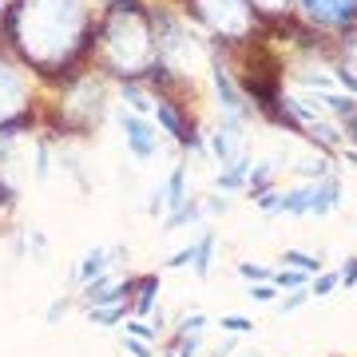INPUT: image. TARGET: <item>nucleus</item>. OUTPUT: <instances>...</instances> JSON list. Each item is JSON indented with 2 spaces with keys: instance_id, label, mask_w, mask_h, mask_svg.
Wrapping results in <instances>:
<instances>
[{
  "instance_id": "5",
  "label": "nucleus",
  "mask_w": 357,
  "mask_h": 357,
  "mask_svg": "<svg viewBox=\"0 0 357 357\" xmlns=\"http://www.w3.org/2000/svg\"><path fill=\"white\" fill-rule=\"evenodd\" d=\"M211 143H215L218 159H222V163H230V159L238 155V123H234V119H227V123L211 135Z\"/></svg>"
},
{
  "instance_id": "21",
  "label": "nucleus",
  "mask_w": 357,
  "mask_h": 357,
  "mask_svg": "<svg viewBox=\"0 0 357 357\" xmlns=\"http://www.w3.org/2000/svg\"><path fill=\"white\" fill-rule=\"evenodd\" d=\"M128 333H131V337H139V342H143V337H151V326H147V321H143V318H135V321H128Z\"/></svg>"
},
{
  "instance_id": "29",
  "label": "nucleus",
  "mask_w": 357,
  "mask_h": 357,
  "mask_svg": "<svg viewBox=\"0 0 357 357\" xmlns=\"http://www.w3.org/2000/svg\"><path fill=\"white\" fill-rule=\"evenodd\" d=\"M167 357H175V354H167Z\"/></svg>"
},
{
  "instance_id": "4",
  "label": "nucleus",
  "mask_w": 357,
  "mask_h": 357,
  "mask_svg": "<svg viewBox=\"0 0 357 357\" xmlns=\"http://www.w3.org/2000/svg\"><path fill=\"white\" fill-rule=\"evenodd\" d=\"M215 91H218V100H222V112H227V119H246L250 115V107H246V100H243V91L234 88V79L222 72V68H215Z\"/></svg>"
},
{
  "instance_id": "24",
  "label": "nucleus",
  "mask_w": 357,
  "mask_h": 357,
  "mask_svg": "<svg viewBox=\"0 0 357 357\" xmlns=\"http://www.w3.org/2000/svg\"><path fill=\"white\" fill-rule=\"evenodd\" d=\"M250 298H255V302H274V286H266V282H262V286H255V290H250Z\"/></svg>"
},
{
  "instance_id": "23",
  "label": "nucleus",
  "mask_w": 357,
  "mask_h": 357,
  "mask_svg": "<svg viewBox=\"0 0 357 357\" xmlns=\"http://www.w3.org/2000/svg\"><path fill=\"white\" fill-rule=\"evenodd\" d=\"M306 298H310V290H298L294 298H286V302H282V314H290V310H298L302 302H306Z\"/></svg>"
},
{
  "instance_id": "19",
  "label": "nucleus",
  "mask_w": 357,
  "mask_h": 357,
  "mask_svg": "<svg viewBox=\"0 0 357 357\" xmlns=\"http://www.w3.org/2000/svg\"><path fill=\"white\" fill-rule=\"evenodd\" d=\"M203 326H206L203 314H191V318H183V333H187V337H199V330H203Z\"/></svg>"
},
{
  "instance_id": "15",
  "label": "nucleus",
  "mask_w": 357,
  "mask_h": 357,
  "mask_svg": "<svg viewBox=\"0 0 357 357\" xmlns=\"http://www.w3.org/2000/svg\"><path fill=\"white\" fill-rule=\"evenodd\" d=\"M294 171L298 175H310V178H326V159H302Z\"/></svg>"
},
{
  "instance_id": "7",
  "label": "nucleus",
  "mask_w": 357,
  "mask_h": 357,
  "mask_svg": "<svg viewBox=\"0 0 357 357\" xmlns=\"http://www.w3.org/2000/svg\"><path fill=\"white\" fill-rule=\"evenodd\" d=\"M155 112H159V123H163V128L171 131V135H175L178 143H191V147H199V139H195L191 131L183 128V119H178V115H175V107H171V103H159Z\"/></svg>"
},
{
  "instance_id": "26",
  "label": "nucleus",
  "mask_w": 357,
  "mask_h": 357,
  "mask_svg": "<svg viewBox=\"0 0 357 357\" xmlns=\"http://www.w3.org/2000/svg\"><path fill=\"white\" fill-rule=\"evenodd\" d=\"M64 310H68V302H56V306L48 310V321H56V318H60V314H64Z\"/></svg>"
},
{
  "instance_id": "3",
  "label": "nucleus",
  "mask_w": 357,
  "mask_h": 357,
  "mask_svg": "<svg viewBox=\"0 0 357 357\" xmlns=\"http://www.w3.org/2000/svg\"><path fill=\"white\" fill-rule=\"evenodd\" d=\"M119 128H123V135H128V147L135 151V159H151L155 147H159V139H155V131L147 119H139L135 112H123L119 115Z\"/></svg>"
},
{
  "instance_id": "11",
  "label": "nucleus",
  "mask_w": 357,
  "mask_h": 357,
  "mask_svg": "<svg viewBox=\"0 0 357 357\" xmlns=\"http://www.w3.org/2000/svg\"><path fill=\"white\" fill-rule=\"evenodd\" d=\"M103 270H107V250H88V255H84V266H79V278L91 282L96 274H103Z\"/></svg>"
},
{
  "instance_id": "27",
  "label": "nucleus",
  "mask_w": 357,
  "mask_h": 357,
  "mask_svg": "<svg viewBox=\"0 0 357 357\" xmlns=\"http://www.w3.org/2000/svg\"><path fill=\"white\" fill-rule=\"evenodd\" d=\"M0 206H13V191H8L4 183H0Z\"/></svg>"
},
{
  "instance_id": "16",
  "label": "nucleus",
  "mask_w": 357,
  "mask_h": 357,
  "mask_svg": "<svg viewBox=\"0 0 357 357\" xmlns=\"http://www.w3.org/2000/svg\"><path fill=\"white\" fill-rule=\"evenodd\" d=\"M274 282H278V286H286V290H302L306 274H302V270H282V274H274Z\"/></svg>"
},
{
  "instance_id": "14",
  "label": "nucleus",
  "mask_w": 357,
  "mask_h": 357,
  "mask_svg": "<svg viewBox=\"0 0 357 357\" xmlns=\"http://www.w3.org/2000/svg\"><path fill=\"white\" fill-rule=\"evenodd\" d=\"M218 326H222L227 333H250V330H255V321H250V318H238V314H227Z\"/></svg>"
},
{
  "instance_id": "8",
  "label": "nucleus",
  "mask_w": 357,
  "mask_h": 357,
  "mask_svg": "<svg viewBox=\"0 0 357 357\" xmlns=\"http://www.w3.org/2000/svg\"><path fill=\"white\" fill-rule=\"evenodd\" d=\"M183 178H187V171H183V167H175V171H171V178H167V187L159 191V195H163V206H183L187 199H191V195L183 191Z\"/></svg>"
},
{
  "instance_id": "6",
  "label": "nucleus",
  "mask_w": 357,
  "mask_h": 357,
  "mask_svg": "<svg viewBox=\"0 0 357 357\" xmlns=\"http://www.w3.org/2000/svg\"><path fill=\"white\" fill-rule=\"evenodd\" d=\"M123 294H128V286H112L107 278L88 282V302H91L96 310H100V306H112V302H119Z\"/></svg>"
},
{
  "instance_id": "2",
  "label": "nucleus",
  "mask_w": 357,
  "mask_h": 357,
  "mask_svg": "<svg viewBox=\"0 0 357 357\" xmlns=\"http://www.w3.org/2000/svg\"><path fill=\"white\" fill-rule=\"evenodd\" d=\"M302 8L314 24L326 28H345L349 20H357V0H302Z\"/></svg>"
},
{
  "instance_id": "12",
  "label": "nucleus",
  "mask_w": 357,
  "mask_h": 357,
  "mask_svg": "<svg viewBox=\"0 0 357 357\" xmlns=\"http://www.w3.org/2000/svg\"><path fill=\"white\" fill-rule=\"evenodd\" d=\"M286 262L294 270H302V274H321V262L314 255H302V250H286Z\"/></svg>"
},
{
  "instance_id": "17",
  "label": "nucleus",
  "mask_w": 357,
  "mask_h": 357,
  "mask_svg": "<svg viewBox=\"0 0 357 357\" xmlns=\"http://www.w3.org/2000/svg\"><path fill=\"white\" fill-rule=\"evenodd\" d=\"M139 314H151V306H155V278H143V286H139Z\"/></svg>"
},
{
  "instance_id": "22",
  "label": "nucleus",
  "mask_w": 357,
  "mask_h": 357,
  "mask_svg": "<svg viewBox=\"0 0 357 357\" xmlns=\"http://www.w3.org/2000/svg\"><path fill=\"white\" fill-rule=\"evenodd\" d=\"M191 262H195V246H183L178 255H171V262H167V266H191Z\"/></svg>"
},
{
  "instance_id": "13",
  "label": "nucleus",
  "mask_w": 357,
  "mask_h": 357,
  "mask_svg": "<svg viewBox=\"0 0 357 357\" xmlns=\"http://www.w3.org/2000/svg\"><path fill=\"white\" fill-rule=\"evenodd\" d=\"M337 286H342V282H337V274H318V278H314V286H310V294H314V298H330Z\"/></svg>"
},
{
  "instance_id": "9",
  "label": "nucleus",
  "mask_w": 357,
  "mask_h": 357,
  "mask_svg": "<svg viewBox=\"0 0 357 357\" xmlns=\"http://www.w3.org/2000/svg\"><path fill=\"white\" fill-rule=\"evenodd\" d=\"M246 171H250V159H246V155H238V159L230 163V171H222V175H218V187H222V191L243 187V183H246Z\"/></svg>"
},
{
  "instance_id": "1",
  "label": "nucleus",
  "mask_w": 357,
  "mask_h": 357,
  "mask_svg": "<svg viewBox=\"0 0 357 357\" xmlns=\"http://www.w3.org/2000/svg\"><path fill=\"white\" fill-rule=\"evenodd\" d=\"M199 13H203L206 24H215L218 32H227V36H238L250 28V8H246V0H199Z\"/></svg>"
},
{
  "instance_id": "18",
  "label": "nucleus",
  "mask_w": 357,
  "mask_h": 357,
  "mask_svg": "<svg viewBox=\"0 0 357 357\" xmlns=\"http://www.w3.org/2000/svg\"><path fill=\"white\" fill-rule=\"evenodd\" d=\"M337 282H342V286H357V255H354V258H349V262L342 266V274H337Z\"/></svg>"
},
{
  "instance_id": "10",
  "label": "nucleus",
  "mask_w": 357,
  "mask_h": 357,
  "mask_svg": "<svg viewBox=\"0 0 357 357\" xmlns=\"http://www.w3.org/2000/svg\"><path fill=\"white\" fill-rule=\"evenodd\" d=\"M211 255H215V234H203L199 246H195V274H199V278L211 274Z\"/></svg>"
},
{
  "instance_id": "28",
  "label": "nucleus",
  "mask_w": 357,
  "mask_h": 357,
  "mask_svg": "<svg viewBox=\"0 0 357 357\" xmlns=\"http://www.w3.org/2000/svg\"><path fill=\"white\" fill-rule=\"evenodd\" d=\"M258 4H266L270 13H278V8H282V4H286V0H258Z\"/></svg>"
},
{
  "instance_id": "25",
  "label": "nucleus",
  "mask_w": 357,
  "mask_h": 357,
  "mask_svg": "<svg viewBox=\"0 0 357 357\" xmlns=\"http://www.w3.org/2000/svg\"><path fill=\"white\" fill-rule=\"evenodd\" d=\"M123 345H128V349H131V354H135V357H151V354H147V345H143L139 337H128V342H123Z\"/></svg>"
},
{
  "instance_id": "20",
  "label": "nucleus",
  "mask_w": 357,
  "mask_h": 357,
  "mask_svg": "<svg viewBox=\"0 0 357 357\" xmlns=\"http://www.w3.org/2000/svg\"><path fill=\"white\" fill-rule=\"evenodd\" d=\"M238 274H243V278H250V282L270 278V270H266V266H250V262H243V266H238Z\"/></svg>"
}]
</instances>
